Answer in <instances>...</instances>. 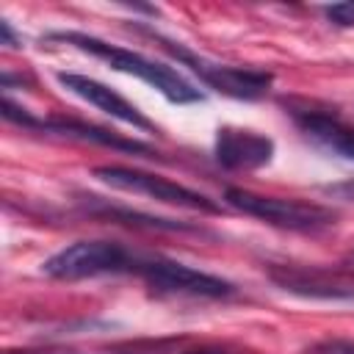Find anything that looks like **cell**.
I'll list each match as a JSON object with an SVG mask.
<instances>
[{
    "label": "cell",
    "mask_w": 354,
    "mask_h": 354,
    "mask_svg": "<svg viewBox=\"0 0 354 354\" xmlns=\"http://www.w3.org/2000/svg\"><path fill=\"white\" fill-rule=\"evenodd\" d=\"M348 260H351V263H354V252H351V254H348Z\"/></svg>",
    "instance_id": "cell-20"
},
{
    "label": "cell",
    "mask_w": 354,
    "mask_h": 354,
    "mask_svg": "<svg viewBox=\"0 0 354 354\" xmlns=\"http://www.w3.org/2000/svg\"><path fill=\"white\" fill-rule=\"evenodd\" d=\"M94 177L102 180L111 188L119 191H133V194H144L152 196L155 202L163 205H177V207H188V210H202V213H218L221 207L207 199L199 191H191L180 183H171L166 177L149 174V171H138V169H124V166H100L94 169Z\"/></svg>",
    "instance_id": "cell-5"
},
{
    "label": "cell",
    "mask_w": 354,
    "mask_h": 354,
    "mask_svg": "<svg viewBox=\"0 0 354 354\" xmlns=\"http://www.w3.org/2000/svg\"><path fill=\"white\" fill-rule=\"evenodd\" d=\"M55 77H58V83H61L66 91H72V94H77L80 100L97 105V108L105 111L108 116H113V119H119V122H124V124H130V127H138V130H149V133L155 130V124H152L133 102H127L122 94H116L113 88H108L105 83H100V80H94V77H86V75H77V72H58Z\"/></svg>",
    "instance_id": "cell-9"
},
{
    "label": "cell",
    "mask_w": 354,
    "mask_h": 354,
    "mask_svg": "<svg viewBox=\"0 0 354 354\" xmlns=\"http://www.w3.org/2000/svg\"><path fill=\"white\" fill-rule=\"evenodd\" d=\"M185 354H230V351H221V348H199V351H185Z\"/></svg>",
    "instance_id": "cell-18"
},
{
    "label": "cell",
    "mask_w": 354,
    "mask_h": 354,
    "mask_svg": "<svg viewBox=\"0 0 354 354\" xmlns=\"http://www.w3.org/2000/svg\"><path fill=\"white\" fill-rule=\"evenodd\" d=\"M3 116L8 122H17V124H25V127H36V130H50V133H61V136H75V138H83V141H97L102 147H111V149H122V152H133V155H141V158H155L158 152H152V147L141 144V141H133V138H122L116 133H108L102 127H94V124H86V122H75V119H33L28 116L22 108H17L11 100H3Z\"/></svg>",
    "instance_id": "cell-8"
},
{
    "label": "cell",
    "mask_w": 354,
    "mask_h": 354,
    "mask_svg": "<svg viewBox=\"0 0 354 354\" xmlns=\"http://www.w3.org/2000/svg\"><path fill=\"white\" fill-rule=\"evenodd\" d=\"M53 41H66L83 53H91L94 58H102L111 69H119V72H127V75H136L141 77L144 83H149L152 88H158L169 102H199L202 100V91L194 88L185 77H180L171 66H163L141 53H133V50H124L119 44H108L97 36H88V33H77V30H64V33H50Z\"/></svg>",
    "instance_id": "cell-1"
},
{
    "label": "cell",
    "mask_w": 354,
    "mask_h": 354,
    "mask_svg": "<svg viewBox=\"0 0 354 354\" xmlns=\"http://www.w3.org/2000/svg\"><path fill=\"white\" fill-rule=\"evenodd\" d=\"M3 354H75L64 346H41V348H6Z\"/></svg>",
    "instance_id": "cell-15"
},
{
    "label": "cell",
    "mask_w": 354,
    "mask_h": 354,
    "mask_svg": "<svg viewBox=\"0 0 354 354\" xmlns=\"http://www.w3.org/2000/svg\"><path fill=\"white\" fill-rule=\"evenodd\" d=\"M133 354H149V351H133Z\"/></svg>",
    "instance_id": "cell-19"
},
{
    "label": "cell",
    "mask_w": 354,
    "mask_h": 354,
    "mask_svg": "<svg viewBox=\"0 0 354 354\" xmlns=\"http://www.w3.org/2000/svg\"><path fill=\"white\" fill-rule=\"evenodd\" d=\"M138 254L127 252L122 243L113 241H75L47 257L41 271L53 279H86L100 274H119L136 271Z\"/></svg>",
    "instance_id": "cell-3"
},
{
    "label": "cell",
    "mask_w": 354,
    "mask_h": 354,
    "mask_svg": "<svg viewBox=\"0 0 354 354\" xmlns=\"http://www.w3.org/2000/svg\"><path fill=\"white\" fill-rule=\"evenodd\" d=\"M0 36H3V44H6V47H11V50H17V47L22 44V41L14 36V30H11V25H8L6 19L0 22Z\"/></svg>",
    "instance_id": "cell-17"
},
{
    "label": "cell",
    "mask_w": 354,
    "mask_h": 354,
    "mask_svg": "<svg viewBox=\"0 0 354 354\" xmlns=\"http://www.w3.org/2000/svg\"><path fill=\"white\" fill-rule=\"evenodd\" d=\"M326 17L340 25V28H348L354 25V0L351 3H335V6H326Z\"/></svg>",
    "instance_id": "cell-13"
},
{
    "label": "cell",
    "mask_w": 354,
    "mask_h": 354,
    "mask_svg": "<svg viewBox=\"0 0 354 354\" xmlns=\"http://www.w3.org/2000/svg\"><path fill=\"white\" fill-rule=\"evenodd\" d=\"M268 277L277 288L321 301H354V271L324 268V266H274Z\"/></svg>",
    "instance_id": "cell-7"
},
{
    "label": "cell",
    "mask_w": 354,
    "mask_h": 354,
    "mask_svg": "<svg viewBox=\"0 0 354 354\" xmlns=\"http://www.w3.org/2000/svg\"><path fill=\"white\" fill-rule=\"evenodd\" d=\"M136 274H141L155 290L180 293V296H202V299H227L235 293L232 282L213 277L207 271H196L191 266L160 260V257H138Z\"/></svg>",
    "instance_id": "cell-6"
},
{
    "label": "cell",
    "mask_w": 354,
    "mask_h": 354,
    "mask_svg": "<svg viewBox=\"0 0 354 354\" xmlns=\"http://www.w3.org/2000/svg\"><path fill=\"white\" fill-rule=\"evenodd\" d=\"M307 354H354V343L351 340H324V343L313 346Z\"/></svg>",
    "instance_id": "cell-14"
},
{
    "label": "cell",
    "mask_w": 354,
    "mask_h": 354,
    "mask_svg": "<svg viewBox=\"0 0 354 354\" xmlns=\"http://www.w3.org/2000/svg\"><path fill=\"white\" fill-rule=\"evenodd\" d=\"M274 141L238 127H221L216 136V160L224 169L241 171V169H260L271 160Z\"/></svg>",
    "instance_id": "cell-10"
},
{
    "label": "cell",
    "mask_w": 354,
    "mask_h": 354,
    "mask_svg": "<svg viewBox=\"0 0 354 354\" xmlns=\"http://www.w3.org/2000/svg\"><path fill=\"white\" fill-rule=\"evenodd\" d=\"M152 39L166 50L171 53L177 61H183L185 66H191L207 86H213L216 91L221 94H230V97H238V100H257L268 91L271 86V75L268 72H260V69H243V66H230V64H213L196 53H191L188 47L171 41V39H163V36H155Z\"/></svg>",
    "instance_id": "cell-4"
},
{
    "label": "cell",
    "mask_w": 354,
    "mask_h": 354,
    "mask_svg": "<svg viewBox=\"0 0 354 354\" xmlns=\"http://www.w3.org/2000/svg\"><path fill=\"white\" fill-rule=\"evenodd\" d=\"M227 205L235 210L254 216L260 221H268L274 227L285 230H299V232H315L329 224H335L337 213L315 205V202H301V199H285V196H266V194H252L243 188H227L224 191Z\"/></svg>",
    "instance_id": "cell-2"
},
{
    "label": "cell",
    "mask_w": 354,
    "mask_h": 354,
    "mask_svg": "<svg viewBox=\"0 0 354 354\" xmlns=\"http://www.w3.org/2000/svg\"><path fill=\"white\" fill-rule=\"evenodd\" d=\"M324 191L326 194H335V196H343V199H354V180L340 183V185H326Z\"/></svg>",
    "instance_id": "cell-16"
},
{
    "label": "cell",
    "mask_w": 354,
    "mask_h": 354,
    "mask_svg": "<svg viewBox=\"0 0 354 354\" xmlns=\"http://www.w3.org/2000/svg\"><path fill=\"white\" fill-rule=\"evenodd\" d=\"M100 216L116 218L122 224H136V227H147V230H169V232H194L196 227L185 224V221H171V218H158V216H147V213H136V210H119V207H108V205H97L91 207Z\"/></svg>",
    "instance_id": "cell-12"
},
{
    "label": "cell",
    "mask_w": 354,
    "mask_h": 354,
    "mask_svg": "<svg viewBox=\"0 0 354 354\" xmlns=\"http://www.w3.org/2000/svg\"><path fill=\"white\" fill-rule=\"evenodd\" d=\"M293 119L313 141L354 160V127H348L343 119L324 111H293Z\"/></svg>",
    "instance_id": "cell-11"
}]
</instances>
